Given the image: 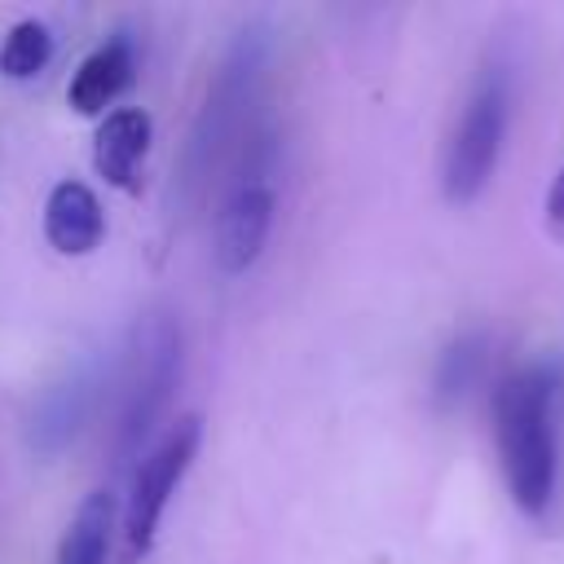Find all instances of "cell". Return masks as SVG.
Masks as SVG:
<instances>
[{
	"instance_id": "obj_1",
	"label": "cell",
	"mask_w": 564,
	"mask_h": 564,
	"mask_svg": "<svg viewBox=\"0 0 564 564\" xmlns=\"http://www.w3.org/2000/svg\"><path fill=\"white\" fill-rule=\"evenodd\" d=\"M494 445L511 502L538 520L560 489V375L520 366L494 388Z\"/></svg>"
},
{
	"instance_id": "obj_2",
	"label": "cell",
	"mask_w": 564,
	"mask_h": 564,
	"mask_svg": "<svg viewBox=\"0 0 564 564\" xmlns=\"http://www.w3.org/2000/svg\"><path fill=\"white\" fill-rule=\"evenodd\" d=\"M264 31L251 26L242 31L229 53L220 57L212 84H207V97L194 115V128H189V145H185V159H181V176L189 189H203L212 181V172L234 159L242 150V141L251 137V106L260 97V79H264Z\"/></svg>"
},
{
	"instance_id": "obj_3",
	"label": "cell",
	"mask_w": 564,
	"mask_h": 564,
	"mask_svg": "<svg viewBox=\"0 0 564 564\" xmlns=\"http://www.w3.org/2000/svg\"><path fill=\"white\" fill-rule=\"evenodd\" d=\"M181 379V330L167 313H150L128 344L123 361V397H119V423H115V458L119 467L141 458V445L150 441L154 423L163 419L172 388Z\"/></svg>"
},
{
	"instance_id": "obj_4",
	"label": "cell",
	"mask_w": 564,
	"mask_h": 564,
	"mask_svg": "<svg viewBox=\"0 0 564 564\" xmlns=\"http://www.w3.org/2000/svg\"><path fill=\"white\" fill-rule=\"evenodd\" d=\"M507 123H511V84L502 66H485L454 119L445 159H441V189L449 203H471L480 198V189L489 185L498 159H502V141H507Z\"/></svg>"
},
{
	"instance_id": "obj_5",
	"label": "cell",
	"mask_w": 564,
	"mask_h": 564,
	"mask_svg": "<svg viewBox=\"0 0 564 564\" xmlns=\"http://www.w3.org/2000/svg\"><path fill=\"white\" fill-rule=\"evenodd\" d=\"M203 441V419L198 414H181L176 423H167L132 463L128 476V498H123V538H128V555H145L154 546L159 520L176 494V485L185 480L194 454Z\"/></svg>"
},
{
	"instance_id": "obj_6",
	"label": "cell",
	"mask_w": 564,
	"mask_h": 564,
	"mask_svg": "<svg viewBox=\"0 0 564 564\" xmlns=\"http://www.w3.org/2000/svg\"><path fill=\"white\" fill-rule=\"evenodd\" d=\"M273 181L269 176H238L229 181L225 198H220V212H216V242H212V256H216V269L220 273H247L264 242H269V229H273Z\"/></svg>"
},
{
	"instance_id": "obj_7",
	"label": "cell",
	"mask_w": 564,
	"mask_h": 564,
	"mask_svg": "<svg viewBox=\"0 0 564 564\" xmlns=\"http://www.w3.org/2000/svg\"><path fill=\"white\" fill-rule=\"evenodd\" d=\"M150 137H154V123L141 106H119V110L101 115V123L93 132V167L106 176V185L137 194V185H141L137 172L150 150Z\"/></svg>"
},
{
	"instance_id": "obj_8",
	"label": "cell",
	"mask_w": 564,
	"mask_h": 564,
	"mask_svg": "<svg viewBox=\"0 0 564 564\" xmlns=\"http://www.w3.org/2000/svg\"><path fill=\"white\" fill-rule=\"evenodd\" d=\"M106 234V212L97 194L84 181H57L44 203V238L62 256H88L97 251Z\"/></svg>"
},
{
	"instance_id": "obj_9",
	"label": "cell",
	"mask_w": 564,
	"mask_h": 564,
	"mask_svg": "<svg viewBox=\"0 0 564 564\" xmlns=\"http://www.w3.org/2000/svg\"><path fill=\"white\" fill-rule=\"evenodd\" d=\"M137 75V57H132V44L123 35L97 44L79 70L70 75V88H66V101L79 110V115H106V106H115L123 97V88L132 84Z\"/></svg>"
},
{
	"instance_id": "obj_10",
	"label": "cell",
	"mask_w": 564,
	"mask_h": 564,
	"mask_svg": "<svg viewBox=\"0 0 564 564\" xmlns=\"http://www.w3.org/2000/svg\"><path fill=\"white\" fill-rule=\"evenodd\" d=\"M115 494L93 489L66 520V533L57 542V564H106L110 551V529H115Z\"/></svg>"
},
{
	"instance_id": "obj_11",
	"label": "cell",
	"mask_w": 564,
	"mask_h": 564,
	"mask_svg": "<svg viewBox=\"0 0 564 564\" xmlns=\"http://www.w3.org/2000/svg\"><path fill=\"white\" fill-rule=\"evenodd\" d=\"M88 401H93V379H88V375H75V383L53 388V392L44 397L40 414H35L31 441H35L40 449H48V454L62 449V445L79 432V423H84V414H88Z\"/></svg>"
},
{
	"instance_id": "obj_12",
	"label": "cell",
	"mask_w": 564,
	"mask_h": 564,
	"mask_svg": "<svg viewBox=\"0 0 564 564\" xmlns=\"http://www.w3.org/2000/svg\"><path fill=\"white\" fill-rule=\"evenodd\" d=\"M53 57V31L40 18H22L9 26L0 44V75L9 79H35Z\"/></svg>"
},
{
	"instance_id": "obj_13",
	"label": "cell",
	"mask_w": 564,
	"mask_h": 564,
	"mask_svg": "<svg viewBox=\"0 0 564 564\" xmlns=\"http://www.w3.org/2000/svg\"><path fill=\"white\" fill-rule=\"evenodd\" d=\"M480 361H485V344L480 339H458L441 352V366H436V401L441 405H454L480 375Z\"/></svg>"
},
{
	"instance_id": "obj_14",
	"label": "cell",
	"mask_w": 564,
	"mask_h": 564,
	"mask_svg": "<svg viewBox=\"0 0 564 564\" xmlns=\"http://www.w3.org/2000/svg\"><path fill=\"white\" fill-rule=\"evenodd\" d=\"M546 220H551V229L564 238V167H560V176H555V185H551V194H546Z\"/></svg>"
}]
</instances>
